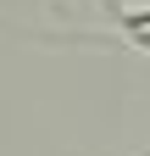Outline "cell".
I'll return each instance as SVG.
<instances>
[{"instance_id":"1","label":"cell","mask_w":150,"mask_h":156,"mask_svg":"<svg viewBox=\"0 0 150 156\" xmlns=\"http://www.w3.org/2000/svg\"><path fill=\"white\" fill-rule=\"evenodd\" d=\"M122 34V45H134V50H145L150 56V6H128V11H117V23H111Z\"/></svg>"}]
</instances>
